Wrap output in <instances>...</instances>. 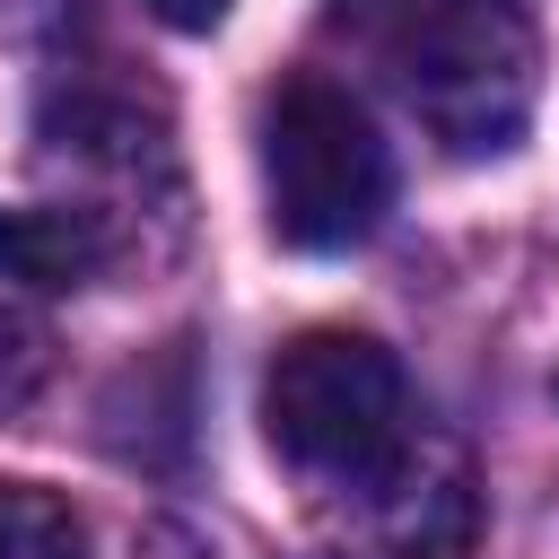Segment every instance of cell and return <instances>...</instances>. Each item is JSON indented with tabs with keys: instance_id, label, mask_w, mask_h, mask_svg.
<instances>
[{
	"instance_id": "obj_2",
	"label": "cell",
	"mask_w": 559,
	"mask_h": 559,
	"mask_svg": "<svg viewBox=\"0 0 559 559\" xmlns=\"http://www.w3.org/2000/svg\"><path fill=\"white\" fill-rule=\"evenodd\" d=\"M411 376L376 332H341L314 323L297 341H280L271 376H262V437L280 463H297L306 480H341V489H384L411 463Z\"/></svg>"
},
{
	"instance_id": "obj_3",
	"label": "cell",
	"mask_w": 559,
	"mask_h": 559,
	"mask_svg": "<svg viewBox=\"0 0 559 559\" xmlns=\"http://www.w3.org/2000/svg\"><path fill=\"white\" fill-rule=\"evenodd\" d=\"M253 157H262V218L297 253L367 245L384 201H393V157L376 140L367 105L341 79H323V70H288L262 96Z\"/></svg>"
},
{
	"instance_id": "obj_6",
	"label": "cell",
	"mask_w": 559,
	"mask_h": 559,
	"mask_svg": "<svg viewBox=\"0 0 559 559\" xmlns=\"http://www.w3.org/2000/svg\"><path fill=\"white\" fill-rule=\"evenodd\" d=\"M35 384H44V332L0 306V419H17L35 402Z\"/></svg>"
},
{
	"instance_id": "obj_1",
	"label": "cell",
	"mask_w": 559,
	"mask_h": 559,
	"mask_svg": "<svg viewBox=\"0 0 559 559\" xmlns=\"http://www.w3.org/2000/svg\"><path fill=\"white\" fill-rule=\"evenodd\" d=\"M349 52L445 157H507L542 96L533 0H332Z\"/></svg>"
},
{
	"instance_id": "obj_4",
	"label": "cell",
	"mask_w": 559,
	"mask_h": 559,
	"mask_svg": "<svg viewBox=\"0 0 559 559\" xmlns=\"http://www.w3.org/2000/svg\"><path fill=\"white\" fill-rule=\"evenodd\" d=\"M122 253L105 210H9L0 218V271L35 288H87Z\"/></svg>"
},
{
	"instance_id": "obj_5",
	"label": "cell",
	"mask_w": 559,
	"mask_h": 559,
	"mask_svg": "<svg viewBox=\"0 0 559 559\" xmlns=\"http://www.w3.org/2000/svg\"><path fill=\"white\" fill-rule=\"evenodd\" d=\"M0 559H87L79 507L35 480H0Z\"/></svg>"
},
{
	"instance_id": "obj_7",
	"label": "cell",
	"mask_w": 559,
	"mask_h": 559,
	"mask_svg": "<svg viewBox=\"0 0 559 559\" xmlns=\"http://www.w3.org/2000/svg\"><path fill=\"white\" fill-rule=\"evenodd\" d=\"M227 9H236V0H148V17H166L175 35H210Z\"/></svg>"
}]
</instances>
